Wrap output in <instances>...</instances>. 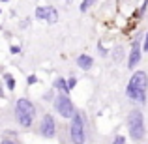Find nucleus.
Segmentation results:
<instances>
[{
    "instance_id": "nucleus-1",
    "label": "nucleus",
    "mask_w": 148,
    "mask_h": 144,
    "mask_svg": "<svg viewBox=\"0 0 148 144\" xmlns=\"http://www.w3.org/2000/svg\"><path fill=\"white\" fill-rule=\"evenodd\" d=\"M146 88H148V75L145 71H137V73H133V77L127 83L126 96L131 101H135V103L145 105L146 103Z\"/></svg>"
},
{
    "instance_id": "nucleus-2",
    "label": "nucleus",
    "mask_w": 148,
    "mask_h": 144,
    "mask_svg": "<svg viewBox=\"0 0 148 144\" xmlns=\"http://www.w3.org/2000/svg\"><path fill=\"white\" fill-rule=\"evenodd\" d=\"M34 116H36V109H34V105L30 103L28 99L21 97V99L17 101V105H15V118H17L19 126L30 127L32 122H34Z\"/></svg>"
},
{
    "instance_id": "nucleus-3",
    "label": "nucleus",
    "mask_w": 148,
    "mask_h": 144,
    "mask_svg": "<svg viewBox=\"0 0 148 144\" xmlns=\"http://www.w3.org/2000/svg\"><path fill=\"white\" fill-rule=\"evenodd\" d=\"M69 137H71L73 144H84V116L81 112H73L71 116Z\"/></svg>"
},
{
    "instance_id": "nucleus-4",
    "label": "nucleus",
    "mask_w": 148,
    "mask_h": 144,
    "mask_svg": "<svg viewBox=\"0 0 148 144\" xmlns=\"http://www.w3.org/2000/svg\"><path fill=\"white\" fill-rule=\"evenodd\" d=\"M127 129H130L131 139L143 141V137H145V122H143L141 111H131L130 118H127Z\"/></svg>"
},
{
    "instance_id": "nucleus-5",
    "label": "nucleus",
    "mask_w": 148,
    "mask_h": 144,
    "mask_svg": "<svg viewBox=\"0 0 148 144\" xmlns=\"http://www.w3.org/2000/svg\"><path fill=\"white\" fill-rule=\"evenodd\" d=\"M54 107H56L58 114H60L62 118H71L73 112H75L71 99H69V97L66 96V94H60V96L56 97V99H54Z\"/></svg>"
},
{
    "instance_id": "nucleus-6",
    "label": "nucleus",
    "mask_w": 148,
    "mask_h": 144,
    "mask_svg": "<svg viewBox=\"0 0 148 144\" xmlns=\"http://www.w3.org/2000/svg\"><path fill=\"white\" fill-rule=\"evenodd\" d=\"M54 133H56V124H54V118L51 114H45L43 120H41V135L47 139H53Z\"/></svg>"
},
{
    "instance_id": "nucleus-7",
    "label": "nucleus",
    "mask_w": 148,
    "mask_h": 144,
    "mask_svg": "<svg viewBox=\"0 0 148 144\" xmlns=\"http://www.w3.org/2000/svg\"><path fill=\"white\" fill-rule=\"evenodd\" d=\"M139 41H141V38H135V40H133V45H131V54H130V60H127L130 68H135V66L139 64V60H141V49H139Z\"/></svg>"
},
{
    "instance_id": "nucleus-8",
    "label": "nucleus",
    "mask_w": 148,
    "mask_h": 144,
    "mask_svg": "<svg viewBox=\"0 0 148 144\" xmlns=\"http://www.w3.org/2000/svg\"><path fill=\"white\" fill-rule=\"evenodd\" d=\"M92 64H94V60H92V56H88V54H81V56L77 58V66H79L81 69H90Z\"/></svg>"
},
{
    "instance_id": "nucleus-9",
    "label": "nucleus",
    "mask_w": 148,
    "mask_h": 144,
    "mask_svg": "<svg viewBox=\"0 0 148 144\" xmlns=\"http://www.w3.org/2000/svg\"><path fill=\"white\" fill-rule=\"evenodd\" d=\"M45 21H49L51 25H54V23L58 21V11L54 10L53 6H47V19H45Z\"/></svg>"
},
{
    "instance_id": "nucleus-10",
    "label": "nucleus",
    "mask_w": 148,
    "mask_h": 144,
    "mask_svg": "<svg viewBox=\"0 0 148 144\" xmlns=\"http://www.w3.org/2000/svg\"><path fill=\"white\" fill-rule=\"evenodd\" d=\"M36 17L38 19H41V21H45V19H47V6H45V8H38V10H36Z\"/></svg>"
},
{
    "instance_id": "nucleus-11",
    "label": "nucleus",
    "mask_w": 148,
    "mask_h": 144,
    "mask_svg": "<svg viewBox=\"0 0 148 144\" xmlns=\"http://www.w3.org/2000/svg\"><path fill=\"white\" fill-rule=\"evenodd\" d=\"M122 56H124V49L122 47H116L114 53H112V60H114V62H120V60H122Z\"/></svg>"
},
{
    "instance_id": "nucleus-12",
    "label": "nucleus",
    "mask_w": 148,
    "mask_h": 144,
    "mask_svg": "<svg viewBox=\"0 0 148 144\" xmlns=\"http://www.w3.org/2000/svg\"><path fill=\"white\" fill-rule=\"evenodd\" d=\"M4 81H6V86L10 88V90H13L15 88V79L10 75V73H6V77H4Z\"/></svg>"
},
{
    "instance_id": "nucleus-13",
    "label": "nucleus",
    "mask_w": 148,
    "mask_h": 144,
    "mask_svg": "<svg viewBox=\"0 0 148 144\" xmlns=\"http://www.w3.org/2000/svg\"><path fill=\"white\" fill-rule=\"evenodd\" d=\"M54 86H56L58 90H62L64 94L68 92V86H66V81H64V79H56V83H54Z\"/></svg>"
},
{
    "instance_id": "nucleus-14",
    "label": "nucleus",
    "mask_w": 148,
    "mask_h": 144,
    "mask_svg": "<svg viewBox=\"0 0 148 144\" xmlns=\"http://www.w3.org/2000/svg\"><path fill=\"white\" fill-rule=\"evenodd\" d=\"M94 2H96V0H83V2H81V11H86Z\"/></svg>"
},
{
    "instance_id": "nucleus-15",
    "label": "nucleus",
    "mask_w": 148,
    "mask_h": 144,
    "mask_svg": "<svg viewBox=\"0 0 148 144\" xmlns=\"http://www.w3.org/2000/svg\"><path fill=\"white\" fill-rule=\"evenodd\" d=\"M75 84H77V79H75V77H71V79H68V81H66L68 92H69V90H73V88H75Z\"/></svg>"
},
{
    "instance_id": "nucleus-16",
    "label": "nucleus",
    "mask_w": 148,
    "mask_h": 144,
    "mask_svg": "<svg viewBox=\"0 0 148 144\" xmlns=\"http://www.w3.org/2000/svg\"><path fill=\"white\" fill-rule=\"evenodd\" d=\"M10 53L11 54H19V53H21V49H19L17 45H13V47H10Z\"/></svg>"
},
{
    "instance_id": "nucleus-17",
    "label": "nucleus",
    "mask_w": 148,
    "mask_h": 144,
    "mask_svg": "<svg viewBox=\"0 0 148 144\" xmlns=\"http://www.w3.org/2000/svg\"><path fill=\"white\" fill-rule=\"evenodd\" d=\"M26 83H28V84H36V83H38L36 75H30V77H28V81H26Z\"/></svg>"
},
{
    "instance_id": "nucleus-18",
    "label": "nucleus",
    "mask_w": 148,
    "mask_h": 144,
    "mask_svg": "<svg viewBox=\"0 0 148 144\" xmlns=\"http://www.w3.org/2000/svg\"><path fill=\"white\" fill-rule=\"evenodd\" d=\"M114 144H126V139H124V137H116L114 139Z\"/></svg>"
},
{
    "instance_id": "nucleus-19",
    "label": "nucleus",
    "mask_w": 148,
    "mask_h": 144,
    "mask_svg": "<svg viewBox=\"0 0 148 144\" xmlns=\"http://www.w3.org/2000/svg\"><path fill=\"white\" fill-rule=\"evenodd\" d=\"M2 144H19V142H15V141H11V139H4Z\"/></svg>"
},
{
    "instance_id": "nucleus-20",
    "label": "nucleus",
    "mask_w": 148,
    "mask_h": 144,
    "mask_svg": "<svg viewBox=\"0 0 148 144\" xmlns=\"http://www.w3.org/2000/svg\"><path fill=\"white\" fill-rule=\"evenodd\" d=\"M143 49L148 53V34H146V38H145V45H143Z\"/></svg>"
},
{
    "instance_id": "nucleus-21",
    "label": "nucleus",
    "mask_w": 148,
    "mask_h": 144,
    "mask_svg": "<svg viewBox=\"0 0 148 144\" xmlns=\"http://www.w3.org/2000/svg\"><path fill=\"white\" fill-rule=\"evenodd\" d=\"M2 2H8V0H2Z\"/></svg>"
}]
</instances>
